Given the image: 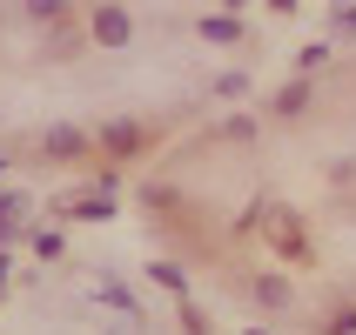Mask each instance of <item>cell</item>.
<instances>
[{
  "label": "cell",
  "instance_id": "cell-13",
  "mask_svg": "<svg viewBox=\"0 0 356 335\" xmlns=\"http://www.w3.org/2000/svg\"><path fill=\"white\" fill-rule=\"evenodd\" d=\"M316 335H356V309H330V322Z\"/></svg>",
  "mask_w": 356,
  "mask_h": 335
},
{
  "label": "cell",
  "instance_id": "cell-15",
  "mask_svg": "<svg viewBox=\"0 0 356 335\" xmlns=\"http://www.w3.org/2000/svg\"><path fill=\"white\" fill-rule=\"evenodd\" d=\"M27 20H34V27H60L67 14H60V7H27Z\"/></svg>",
  "mask_w": 356,
  "mask_h": 335
},
{
  "label": "cell",
  "instance_id": "cell-9",
  "mask_svg": "<svg viewBox=\"0 0 356 335\" xmlns=\"http://www.w3.org/2000/svg\"><path fill=\"white\" fill-rule=\"evenodd\" d=\"M148 275H155L161 289H168V295H181V302H188V268H181V261H168V255H161L155 268H148Z\"/></svg>",
  "mask_w": 356,
  "mask_h": 335
},
{
  "label": "cell",
  "instance_id": "cell-11",
  "mask_svg": "<svg viewBox=\"0 0 356 335\" xmlns=\"http://www.w3.org/2000/svg\"><path fill=\"white\" fill-rule=\"evenodd\" d=\"M216 94H222V101H242V94H249V74H242V67H229V74H216Z\"/></svg>",
  "mask_w": 356,
  "mask_h": 335
},
{
  "label": "cell",
  "instance_id": "cell-8",
  "mask_svg": "<svg viewBox=\"0 0 356 335\" xmlns=\"http://www.w3.org/2000/svg\"><path fill=\"white\" fill-rule=\"evenodd\" d=\"M269 108H276L282 121L302 114V108H309V80H289V87H276V101H269Z\"/></svg>",
  "mask_w": 356,
  "mask_h": 335
},
{
  "label": "cell",
  "instance_id": "cell-3",
  "mask_svg": "<svg viewBox=\"0 0 356 335\" xmlns=\"http://www.w3.org/2000/svg\"><path fill=\"white\" fill-rule=\"evenodd\" d=\"M95 148H108L115 161H135L141 148H148V128H141V121H108V128L95 135Z\"/></svg>",
  "mask_w": 356,
  "mask_h": 335
},
{
  "label": "cell",
  "instance_id": "cell-17",
  "mask_svg": "<svg viewBox=\"0 0 356 335\" xmlns=\"http://www.w3.org/2000/svg\"><path fill=\"white\" fill-rule=\"evenodd\" d=\"M7 275H14V255L0 248V302H7Z\"/></svg>",
  "mask_w": 356,
  "mask_h": 335
},
{
  "label": "cell",
  "instance_id": "cell-16",
  "mask_svg": "<svg viewBox=\"0 0 356 335\" xmlns=\"http://www.w3.org/2000/svg\"><path fill=\"white\" fill-rule=\"evenodd\" d=\"M330 27H337V34H356V7H337V14H330Z\"/></svg>",
  "mask_w": 356,
  "mask_h": 335
},
{
  "label": "cell",
  "instance_id": "cell-18",
  "mask_svg": "<svg viewBox=\"0 0 356 335\" xmlns=\"http://www.w3.org/2000/svg\"><path fill=\"white\" fill-rule=\"evenodd\" d=\"M242 335H262V329H242Z\"/></svg>",
  "mask_w": 356,
  "mask_h": 335
},
{
  "label": "cell",
  "instance_id": "cell-4",
  "mask_svg": "<svg viewBox=\"0 0 356 335\" xmlns=\"http://www.w3.org/2000/svg\"><path fill=\"white\" fill-rule=\"evenodd\" d=\"M88 148H95V135H88V128H67V121H54V128L40 135V155H54V161H81Z\"/></svg>",
  "mask_w": 356,
  "mask_h": 335
},
{
  "label": "cell",
  "instance_id": "cell-5",
  "mask_svg": "<svg viewBox=\"0 0 356 335\" xmlns=\"http://www.w3.org/2000/svg\"><path fill=\"white\" fill-rule=\"evenodd\" d=\"M60 215H74V221H115V195H108V188H95V195H67Z\"/></svg>",
  "mask_w": 356,
  "mask_h": 335
},
{
  "label": "cell",
  "instance_id": "cell-2",
  "mask_svg": "<svg viewBox=\"0 0 356 335\" xmlns=\"http://www.w3.org/2000/svg\"><path fill=\"white\" fill-rule=\"evenodd\" d=\"M88 40H95V47H128V40H135V14H128V7H95V14H88Z\"/></svg>",
  "mask_w": 356,
  "mask_h": 335
},
{
  "label": "cell",
  "instance_id": "cell-14",
  "mask_svg": "<svg viewBox=\"0 0 356 335\" xmlns=\"http://www.w3.org/2000/svg\"><path fill=\"white\" fill-rule=\"evenodd\" d=\"M222 141H256V121H249V114H229V128H222Z\"/></svg>",
  "mask_w": 356,
  "mask_h": 335
},
{
  "label": "cell",
  "instance_id": "cell-1",
  "mask_svg": "<svg viewBox=\"0 0 356 335\" xmlns=\"http://www.w3.org/2000/svg\"><path fill=\"white\" fill-rule=\"evenodd\" d=\"M269 248H276L282 261H316V248H309V228H302V215H289V208H269Z\"/></svg>",
  "mask_w": 356,
  "mask_h": 335
},
{
  "label": "cell",
  "instance_id": "cell-12",
  "mask_svg": "<svg viewBox=\"0 0 356 335\" xmlns=\"http://www.w3.org/2000/svg\"><path fill=\"white\" fill-rule=\"evenodd\" d=\"M34 255L40 261H60V255H67V241H60L54 228H40V235H34Z\"/></svg>",
  "mask_w": 356,
  "mask_h": 335
},
{
  "label": "cell",
  "instance_id": "cell-6",
  "mask_svg": "<svg viewBox=\"0 0 356 335\" xmlns=\"http://www.w3.org/2000/svg\"><path fill=\"white\" fill-rule=\"evenodd\" d=\"M195 34L209 40V47H236L249 27H242V14H202V20H195Z\"/></svg>",
  "mask_w": 356,
  "mask_h": 335
},
{
  "label": "cell",
  "instance_id": "cell-10",
  "mask_svg": "<svg viewBox=\"0 0 356 335\" xmlns=\"http://www.w3.org/2000/svg\"><path fill=\"white\" fill-rule=\"evenodd\" d=\"M101 302H108L115 316H135V289H128L121 275H108V282H101Z\"/></svg>",
  "mask_w": 356,
  "mask_h": 335
},
{
  "label": "cell",
  "instance_id": "cell-7",
  "mask_svg": "<svg viewBox=\"0 0 356 335\" xmlns=\"http://www.w3.org/2000/svg\"><path fill=\"white\" fill-rule=\"evenodd\" d=\"M256 302L262 309H289V302H296V282L289 275H256Z\"/></svg>",
  "mask_w": 356,
  "mask_h": 335
}]
</instances>
